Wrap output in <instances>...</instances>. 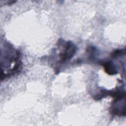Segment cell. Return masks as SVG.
I'll return each instance as SVG.
<instances>
[{
    "label": "cell",
    "instance_id": "cell-1",
    "mask_svg": "<svg viewBox=\"0 0 126 126\" xmlns=\"http://www.w3.org/2000/svg\"><path fill=\"white\" fill-rule=\"evenodd\" d=\"M111 113L118 116L126 115V100L125 93L121 94L115 97L110 108Z\"/></svg>",
    "mask_w": 126,
    "mask_h": 126
},
{
    "label": "cell",
    "instance_id": "cell-2",
    "mask_svg": "<svg viewBox=\"0 0 126 126\" xmlns=\"http://www.w3.org/2000/svg\"><path fill=\"white\" fill-rule=\"evenodd\" d=\"M63 50L59 54L60 62L62 63L69 61L73 58L77 51V46L71 41L65 42Z\"/></svg>",
    "mask_w": 126,
    "mask_h": 126
},
{
    "label": "cell",
    "instance_id": "cell-3",
    "mask_svg": "<svg viewBox=\"0 0 126 126\" xmlns=\"http://www.w3.org/2000/svg\"><path fill=\"white\" fill-rule=\"evenodd\" d=\"M99 63L103 65L105 72L108 75H114L118 73L116 66L111 61H101Z\"/></svg>",
    "mask_w": 126,
    "mask_h": 126
},
{
    "label": "cell",
    "instance_id": "cell-4",
    "mask_svg": "<svg viewBox=\"0 0 126 126\" xmlns=\"http://www.w3.org/2000/svg\"><path fill=\"white\" fill-rule=\"evenodd\" d=\"M123 55H125V49L123 50H116L112 53L111 56L113 58H116L119 57L120 56H121Z\"/></svg>",
    "mask_w": 126,
    "mask_h": 126
}]
</instances>
